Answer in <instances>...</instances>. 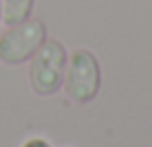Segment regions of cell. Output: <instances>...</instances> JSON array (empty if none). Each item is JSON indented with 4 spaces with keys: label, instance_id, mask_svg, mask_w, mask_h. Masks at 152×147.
I'll use <instances>...</instances> for the list:
<instances>
[{
    "label": "cell",
    "instance_id": "1",
    "mask_svg": "<svg viewBox=\"0 0 152 147\" xmlns=\"http://www.w3.org/2000/svg\"><path fill=\"white\" fill-rule=\"evenodd\" d=\"M64 71H66V50L59 40H43L40 47L31 57V88L36 95H55L62 83H64Z\"/></svg>",
    "mask_w": 152,
    "mask_h": 147
},
{
    "label": "cell",
    "instance_id": "2",
    "mask_svg": "<svg viewBox=\"0 0 152 147\" xmlns=\"http://www.w3.org/2000/svg\"><path fill=\"white\" fill-rule=\"evenodd\" d=\"M62 88L66 90V97L76 104H86V102H93L97 97V92H100V64L90 50H76L69 57Z\"/></svg>",
    "mask_w": 152,
    "mask_h": 147
},
{
    "label": "cell",
    "instance_id": "3",
    "mask_svg": "<svg viewBox=\"0 0 152 147\" xmlns=\"http://www.w3.org/2000/svg\"><path fill=\"white\" fill-rule=\"evenodd\" d=\"M45 40V24L40 19H28L24 24L10 26L0 36V62L24 64Z\"/></svg>",
    "mask_w": 152,
    "mask_h": 147
},
{
    "label": "cell",
    "instance_id": "4",
    "mask_svg": "<svg viewBox=\"0 0 152 147\" xmlns=\"http://www.w3.org/2000/svg\"><path fill=\"white\" fill-rule=\"evenodd\" d=\"M33 9V0H2V21L7 26H17L28 21Z\"/></svg>",
    "mask_w": 152,
    "mask_h": 147
},
{
    "label": "cell",
    "instance_id": "5",
    "mask_svg": "<svg viewBox=\"0 0 152 147\" xmlns=\"http://www.w3.org/2000/svg\"><path fill=\"white\" fill-rule=\"evenodd\" d=\"M21 147H50V142L43 140V138H31V140H26Z\"/></svg>",
    "mask_w": 152,
    "mask_h": 147
},
{
    "label": "cell",
    "instance_id": "6",
    "mask_svg": "<svg viewBox=\"0 0 152 147\" xmlns=\"http://www.w3.org/2000/svg\"><path fill=\"white\" fill-rule=\"evenodd\" d=\"M0 21H2V0H0Z\"/></svg>",
    "mask_w": 152,
    "mask_h": 147
}]
</instances>
